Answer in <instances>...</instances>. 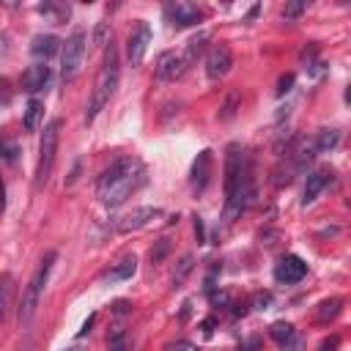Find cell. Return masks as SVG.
I'll use <instances>...</instances> for the list:
<instances>
[{"label":"cell","instance_id":"obj_11","mask_svg":"<svg viewBox=\"0 0 351 351\" xmlns=\"http://www.w3.org/2000/svg\"><path fill=\"white\" fill-rule=\"evenodd\" d=\"M156 217H162V208H156V206H140V208H134L132 214H126V217L118 222V233L140 230V228L151 225Z\"/></svg>","mask_w":351,"mask_h":351},{"label":"cell","instance_id":"obj_26","mask_svg":"<svg viewBox=\"0 0 351 351\" xmlns=\"http://www.w3.org/2000/svg\"><path fill=\"white\" fill-rule=\"evenodd\" d=\"M304 8H307L304 3H288V5L282 8V16H285V19H296V16H299Z\"/></svg>","mask_w":351,"mask_h":351},{"label":"cell","instance_id":"obj_1","mask_svg":"<svg viewBox=\"0 0 351 351\" xmlns=\"http://www.w3.org/2000/svg\"><path fill=\"white\" fill-rule=\"evenodd\" d=\"M255 197V178H252V162L241 151L239 143L228 145L225 156V217H239Z\"/></svg>","mask_w":351,"mask_h":351},{"label":"cell","instance_id":"obj_14","mask_svg":"<svg viewBox=\"0 0 351 351\" xmlns=\"http://www.w3.org/2000/svg\"><path fill=\"white\" fill-rule=\"evenodd\" d=\"M47 82H49V66L47 63H33L22 74V90H27V93L41 90Z\"/></svg>","mask_w":351,"mask_h":351},{"label":"cell","instance_id":"obj_24","mask_svg":"<svg viewBox=\"0 0 351 351\" xmlns=\"http://www.w3.org/2000/svg\"><path fill=\"white\" fill-rule=\"evenodd\" d=\"M337 140H340V134H337L335 129H326V132H321V137H318V151L335 148V145H337Z\"/></svg>","mask_w":351,"mask_h":351},{"label":"cell","instance_id":"obj_7","mask_svg":"<svg viewBox=\"0 0 351 351\" xmlns=\"http://www.w3.org/2000/svg\"><path fill=\"white\" fill-rule=\"evenodd\" d=\"M148 44H151V25L148 22H140L137 30L129 33L126 38V60L129 66H140L145 52H148Z\"/></svg>","mask_w":351,"mask_h":351},{"label":"cell","instance_id":"obj_15","mask_svg":"<svg viewBox=\"0 0 351 351\" xmlns=\"http://www.w3.org/2000/svg\"><path fill=\"white\" fill-rule=\"evenodd\" d=\"M329 178H332V170H315V173H310V176H307V181H304L302 203H304V206H310V203L321 195V189L329 184Z\"/></svg>","mask_w":351,"mask_h":351},{"label":"cell","instance_id":"obj_25","mask_svg":"<svg viewBox=\"0 0 351 351\" xmlns=\"http://www.w3.org/2000/svg\"><path fill=\"white\" fill-rule=\"evenodd\" d=\"M11 99H14L11 82H8L5 77H0V110H3V107H8V104H11Z\"/></svg>","mask_w":351,"mask_h":351},{"label":"cell","instance_id":"obj_16","mask_svg":"<svg viewBox=\"0 0 351 351\" xmlns=\"http://www.w3.org/2000/svg\"><path fill=\"white\" fill-rule=\"evenodd\" d=\"M269 335H271V340H274L282 351H291V348L296 346V329H293V324H288V321H274L271 329H269Z\"/></svg>","mask_w":351,"mask_h":351},{"label":"cell","instance_id":"obj_19","mask_svg":"<svg viewBox=\"0 0 351 351\" xmlns=\"http://www.w3.org/2000/svg\"><path fill=\"white\" fill-rule=\"evenodd\" d=\"M11 299H14V277L8 271H3L0 274V321L8 315Z\"/></svg>","mask_w":351,"mask_h":351},{"label":"cell","instance_id":"obj_17","mask_svg":"<svg viewBox=\"0 0 351 351\" xmlns=\"http://www.w3.org/2000/svg\"><path fill=\"white\" fill-rule=\"evenodd\" d=\"M58 47H60V41L52 36V33H47V36H36L33 41H30V55H36V58H52L55 52H58Z\"/></svg>","mask_w":351,"mask_h":351},{"label":"cell","instance_id":"obj_3","mask_svg":"<svg viewBox=\"0 0 351 351\" xmlns=\"http://www.w3.org/2000/svg\"><path fill=\"white\" fill-rule=\"evenodd\" d=\"M118 80H121V55H118V47L112 44V38H110V41H107V47H104L101 71H99V80H96V88H93V96H90L88 112H85V121H88V123H90V121L104 110V104L115 96Z\"/></svg>","mask_w":351,"mask_h":351},{"label":"cell","instance_id":"obj_20","mask_svg":"<svg viewBox=\"0 0 351 351\" xmlns=\"http://www.w3.org/2000/svg\"><path fill=\"white\" fill-rule=\"evenodd\" d=\"M41 115H44V104L38 99H30L27 107H25V129L27 132H36L38 123H41Z\"/></svg>","mask_w":351,"mask_h":351},{"label":"cell","instance_id":"obj_18","mask_svg":"<svg viewBox=\"0 0 351 351\" xmlns=\"http://www.w3.org/2000/svg\"><path fill=\"white\" fill-rule=\"evenodd\" d=\"M134 271H137V258H134V255H126V258H121V261L107 271V280H110V282L129 280Z\"/></svg>","mask_w":351,"mask_h":351},{"label":"cell","instance_id":"obj_5","mask_svg":"<svg viewBox=\"0 0 351 351\" xmlns=\"http://www.w3.org/2000/svg\"><path fill=\"white\" fill-rule=\"evenodd\" d=\"M58 140H60V121L52 118L44 132H41V143H38V162H36V186L41 189L55 167V156H58Z\"/></svg>","mask_w":351,"mask_h":351},{"label":"cell","instance_id":"obj_6","mask_svg":"<svg viewBox=\"0 0 351 351\" xmlns=\"http://www.w3.org/2000/svg\"><path fill=\"white\" fill-rule=\"evenodd\" d=\"M85 47H88L85 30H74L63 41V47H60V77H63V82H71L80 74L82 60H85Z\"/></svg>","mask_w":351,"mask_h":351},{"label":"cell","instance_id":"obj_22","mask_svg":"<svg viewBox=\"0 0 351 351\" xmlns=\"http://www.w3.org/2000/svg\"><path fill=\"white\" fill-rule=\"evenodd\" d=\"M340 299L337 296H332V299H324L321 304H318V321H326V318H335L337 313H340Z\"/></svg>","mask_w":351,"mask_h":351},{"label":"cell","instance_id":"obj_29","mask_svg":"<svg viewBox=\"0 0 351 351\" xmlns=\"http://www.w3.org/2000/svg\"><path fill=\"white\" fill-rule=\"evenodd\" d=\"M3 197H5V189H3V181H0V208L5 206V200H3Z\"/></svg>","mask_w":351,"mask_h":351},{"label":"cell","instance_id":"obj_23","mask_svg":"<svg viewBox=\"0 0 351 351\" xmlns=\"http://www.w3.org/2000/svg\"><path fill=\"white\" fill-rule=\"evenodd\" d=\"M107 346H110V351H126V332L121 326H115L107 337Z\"/></svg>","mask_w":351,"mask_h":351},{"label":"cell","instance_id":"obj_10","mask_svg":"<svg viewBox=\"0 0 351 351\" xmlns=\"http://www.w3.org/2000/svg\"><path fill=\"white\" fill-rule=\"evenodd\" d=\"M304 274H307V263H304L299 255H285V258H280V263L274 266V280H277V282H285V285L299 282Z\"/></svg>","mask_w":351,"mask_h":351},{"label":"cell","instance_id":"obj_21","mask_svg":"<svg viewBox=\"0 0 351 351\" xmlns=\"http://www.w3.org/2000/svg\"><path fill=\"white\" fill-rule=\"evenodd\" d=\"M38 14L41 16H49V22H63L69 16V5H58V3H41L38 5Z\"/></svg>","mask_w":351,"mask_h":351},{"label":"cell","instance_id":"obj_8","mask_svg":"<svg viewBox=\"0 0 351 351\" xmlns=\"http://www.w3.org/2000/svg\"><path fill=\"white\" fill-rule=\"evenodd\" d=\"M233 66V55H230V47L228 44H217L208 49L206 55V74L208 80H222Z\"/></svg>","mask_w":351,"mask_h":351},{"label":"cell","instance_id":"obj_9","mask_svg":"<svg viewBox=\"0 0 351 351\" xmlns=\"http://www.w3.org/2000/svg\"><path fill=\"white\" fill-rule=\"evenodd\" d=\"M165 16H167L176 27H192V25H197V22L203 19V11H200L197 5H192V3L178 0V3L165 5Z\"/></svg>","mask_w":351,"mask_h":351},{"label":"cell","instance_id":"obj_28","mask_svg":"<svg viewBox=\"0 0 351 351\" xmlns=\"http://www.w3.org/2000/svg\"><path fill=\"white\" fill-rule=\"evenodd\" d=\"M337 343H340V337H337V335H332L329 340H324V346H321V351H335V348H337Z\"/></svg>","mask_w":351,"mask_h":351},{"label":"cell","instance_id":"obj_4","mask_svg":"<svg viewBox=\"0 0 351 351\" xmlns=\"http://www.w3.org/2000/svg\"><path fill=\"white\" fill-rule=\"evenodd\" d=\"M58 261V252H44V258L38 261V266H36V271H33V277L27 280V285H25V291H22V307H19V324L22 326H27L30 321H33V315H36V310H38V302H41V293H44V288H47V280H49V271H52V263Z\"/></svg>","mask_w":351,"mask_h":351},{"label":"cell","instance_id":"obj_27","mask_svg":"<svg viewBox=\"0 0 351 351\" xmlns=\"http://www.w3.org/2000/svg\"><path fill=\"white\" fill-rule=\"evenodd\" d=\"M170 351H197V346H195V343H186V340H181V343L170 346Z\"/></svg>","mask_w":351,"mask_h":351},{"label":"cell","instance_id":"obj_12","mask_svg":"<svg viewBox=\"0 0 351 351\" xmlns=\"http://www.w3.org/2000/svg\"><path fill=\"white\" fill-rule=\"evenodd\" d=\"M184 71H186L184 55H178V52H162V55L156 58V77H159V80L173 82V80H178Z\"/></svg>","mask_w":351,"mask_h":351},{"label":"cell","instance_id":"obj_13","mask_svg":"<svg viewBox=\"0 0 351 351\" xmlns=\"http://www.w3.org/2000/svg\"><path fill=\"white\" fill-rule=\"evenodd\" d=\"M208 178H211V151L203 148L197 154V159L192 162V192H203L208 186Z\"/></svg>","mask_w":351,"mask_h":351},{"label":"cell","instance_id":"obj_2","mask_svg":"<svg viewBox=\"0 0 351 351\" xmlns=\"http://www.w3.org/2000/svg\"><path fill=\"white\" fill-rule=\"evenodd\" d=\"M145 181V167L140 159L134 156H123L115 159L99 178L96 184V195L107 208H118L121 203H126L132 197V192H137Z\"/></svg>","mask_w":351,"mask_h":351}]
</instances>
